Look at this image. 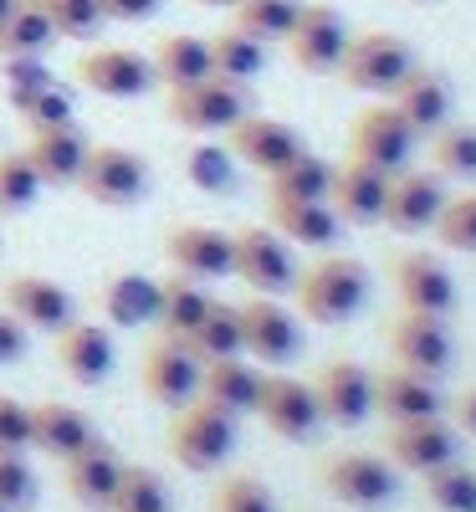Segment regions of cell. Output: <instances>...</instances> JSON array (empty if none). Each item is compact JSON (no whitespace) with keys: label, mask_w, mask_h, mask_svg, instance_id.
Wrapping results in <instances>:
<instances>
[{"label":"cell","mask_w":476,"mask_h":512,"mask_svg":"<svg viewBox=\"0 0 476 512\" xmlns=\"http://www.w3.org/2000/svg\"><path fill=\"white\" fill-rule=\"evenodd\" d=\"M292 292H297L302 318L333 328V323H349L369 303V272H364V262H354V256H323V262H313L308 272H297Z\"/></svg>","instance_id":"cell-1"},{"label":"cell","mask_w":476,"mask_h":512,"mask_svg":"<svg viewBox=\"0 0 476 512\" xmlns=\"http://www.w3.org/2000/svg\"><path fill=\"white\" fill-rule=\"evenodd\" d=\"M164 446L185 472H215V466L236 451V420L226 410H215L210 400H190L169 415Z\"/></svg>","instance_id":"cell-2"},{"label":"cell","mask_w":476,"mask_h":512,"mask_svg":"<svg viewBox=\"0 0 476 512\" xmlns=\"http://www.w3.org/2000/svg\"><path fill=\"white\" fill-rule=\"evenodd\" d=\"M318 482L333 502L343 507H359V512H379L395 502L400 477H395V461H384L374 451H333L318 466Z\"/></svg>","instance_id":"cell-3"},{"label":"cell","mask_w":476,"mask_h":512,"mask_svg":"<svg viewBox=\"0 0 476 512\" xmlns=\"http://www.w3.org/2000/svg\"><path fill=\"white\" fill-rule=\"evenodd\" d=\"M415 67V52H410V41L395 36V31H364V36H349V52H343L338 72L354 93H395L405 72Z\"/></svg>","instance_id":"cell-4"},{"label":"cell","mask_w":476,"mask_h":512,"mask_svg":"<svg viewBox=\"0 0 476 512\" xmlns=\"http://www.w3.org/2000/svg\"><path fill=\"white\" fill-rule=\"evenodd\" d=\"M149 159L123 149V144H93L88 159H82V175H77V190L88 195L93 205H108V210H123V205H139L149 195Z\"/></svg>","instance_id":"cell-5"},{"label":"cell","mask_w":476,"mask_h":512,"mask_svg":"<svg viewBox=\"0 0 476 512\" xmlns=\"http://www.w3.org/2000/svg\"><path fill=\"white\" fill-rule=\"evenodd\" d=\"M349 21H343L338 6H328V0H302V16L297 26L287 31V52L297 62V72L308 77H333L343 52H349Z\"/></svg>","instance_id":"cell-6"},{"label":"cell","mask_w":476,"mask_h":512,"mask_svg":"<svg viewBox=\"0 0 476 512\" xmlns=\"http://www.w3.org/2000/svg\"><path fill=\"white\" fill-rule=\"evenodd\" d=\"M420 134L405 123V113L395 103H374L354 118L349 128V159L359 164H374L384 169V175H400V169H410V154H415Z\"/></svg>","instance_id":"cell-7"},{"label":"cell","mask_w":476,"mask_h":512,"mask_svg":"<svg viewBox=\"0 0 476 512\" xmlns=\"http://www.w3.org/2000/svg\"><path fill=\"white\" fill-rule=\"evenodd\" d=\"M231 246H236V272L256 297H282L292 292L297 282V262H292V241L272 226H246V231H231Z\"/></svg>","instance_id":"cell-8"},{"label":"cell","mask_w":476,"mask_h":512,"mask_svg":"<svg viewBox=\"0 0 476 512\" xmlns=\"http://www.w3.org/2000/svg\"><path fill=\"white\" fill-rule=\"evenodd\" d=\"M384 456L395 461V472H436L446 461H461V431L446 415H420V420H395L384 431Z\"/></svg>","instance_id":"cell-9"},{"label":"cell","mask_w":476,"mask_h":512,"mask_svg":"<svg viewBox=\"0 0 476 512\" xmlns=\"http://www.w3.org/2000/svg\"><path fill=\"white\" fill-rule=\"evenodd\" d=\"M72 77H77L88 93L118 98V103L154 93V82H159V77H154V62H149L144 52H134V47H103V41L72 62Z\"/></svg>","instance_id":"cell-10"},{"label":"cell","mask_w":476,"mask_h":512,"mask_svg":"<svg viewBox=\"0 0 476 512\" xmlns=\"http://www.w3.org/2000/svg\"><path fill=\"white\" fill-rule=\"evenodd\" d=\"M262 425L277 441H313L323 431V410L308 379H292V374H262V395H256V410Z\"/></svg>","instance_id":"cell-11"},{"label":"cell","mask_w":476,"mask_h":512,"mask_svg":"<svg viewBox=\"0 0 476 512\" xmlns=\"http://www.w3.org/2000/svg\"><path fill=\"white\" fill-rule=\"evenodd\" d=\"M251 108H246V88L226 77H200L190 88H175L169 93V118H175L185 134H226L231 123H241Z\"/></svg>","instance_id":"cell-12"},{"label":"cell","mask_w":476,"mask_h":512,"mask_svg":"<svg viewBox=\"0 0 476 512\" xmlns=\"http://www.w3.org/2000/svg\"><path fill=\"white\" fill-rule=\"evenodd\" d=\"M200 374H205V359L185 338H159L144 354V390L164 410H180V405L200 400Z\"/></svg>","instance_id":"cell-13"},{"label":"cell","mask_w":476,"mask_h":512,"mask_svg":"<svg viewBox=\"0 0 476 512\" xmlns=\"http://www.w3.org/2000/svg\"><path fill=\"white\" fill-rule=\"evenodd\" d=\"M0 297H6V313L26 323V333H62L72 318H77V303L72 292L52 277H36V272H16L0 282Z\"/></svg>","instance_id":"cell-14"},{"label":"cell","mask_w":476,"mask_h":512,"mask_svg":"<svg viewBox=\"0 0 476 512\" xmlns=\"http://www.w3.org/2000/svg\"><path fill=\"white\" fill-rule=\"evenodd\" d=\"M308 384L318 395L323 425H364L374 415V374L359 359H333Z\"/></svg>","instance_id":"cell-15"},{"label":"cell","mask_w":476,"mask_h":512,"mask_svg":"<svg viewBox=\"0 0 476 512\" xmlns=\"http://www.w3.org/2000/svg\"><path fill=\"white\" fill-rule=\"evenodd\" d=\"M241 344H246V359L282 369L302 349V328L277 297H251V303H241Z\"/></svg>","instance_id":"cell-16"},{"label":"cell","mask_w":476,"mask_h":512,"mask_svg":"<svg viewBox=\"0 0 476 512\" xmlns=\"http://www.w3.org/2000/svg\"><path fill=\"white\" fill-rule=\"evenodd\" d=\"M389 354L400 369H415L425 379H441L456 359L451 349V328L446 318H425V313H400L389 323Z\"/></svg>","instance_id":"cell-17"},{"label":"cell","mask_w":476,"mask_h":512,"mask_svg":"<svg viewBox=\"0 0 476 512\" xmlns=\"http://www.w3.org/2000/svg\"><path fill=\"white\" fill-rule=\"evenodd\" d=\"M389 272H395V292H400L405 313H425V318H451L456 313V282L436 256L400 251L395 262H389Z\"/></svg>","instance_id":"cell-18"},{"label":"cell","mask_w":476,"mask_h":512,"mask_svg":"<svg viewBox=\"0 0 476 512\" xmlns=\"http://www.w3.org/2000/svg\"><path fill=\"white\" fill-rule=\"evenodd\" d=\"M123 456L98 436V441H88L77 456H67L62 461V482H67V497L77 502V507H88V512H108L113 507V492H118V482H123Z\"/></svg>","instance_id":"cell-19"},{"label":"cell","mask_w":476,"mask_h":512,"mask_svg":"<svg viewBox=\"0 0 476 512\" xmlns=\"http://www.w3.org/2000/svg\"><path fill=\"white\" fill-rule=\"evenodd\" d=\"M446 205V185L436 175H425V169H400V175H389V190H384V226L389 231H430Z\"/></svg>","instance_id":"cell-20"},{"label":"cell","mask_w":476,"mask_h":512,"mask_svg":"<svg viewBox=\"0 0 476 512\" xmlns=\"http://www.w3.org/2000/svg\"><path fill=\"white\" fill-rule=\"evenodd\" d=\"M226 139H231V154L251 169H262V175H277V169L287 159L302 154V134L292 123L282 118H267V113H246L241 123L226 128Z\"/></svg>","instance_id":"cell-21"},{"label":"cell","mask_w":476,"mask_h":512,"mask_svg":"<svg viewBox=\"0 0 476 512\" xmlns=\"http://www.w3.org/2000/svg\"><path fill=\"white\" fill-rule=\"evenodd\" d=\"M164 256L175 262V272H190L200 282H215V277H231L236 272V246H231V231H215V226H175L164 236Z\"/></svg>","instance_id":"cell-22"},{"label":"cell","mask_w":476,"mask_h":512,"mask_svg":"<svg viewBox=\"0 0 476 512\" xmlns=\"http://www.w3.org/2000/svg\"><path fill=\"white\" fill-rule=\"evenodd\" d=\"M389 103H395L400 113H405V123L415 128L420 139H430L441 123H451V103H456V93H451V77L441 72V67H410L405 72V82L395 93H389Z\"/></svg>","instance_id":"cell-23"},{"label":"cell","mask_w":476,"mask_h":512,"mask_svg":"<svg viewBox=\"0 0 476 512\" xmlns=\"http://www.w3.org/2000/svg\"><path fill=\"white\" fill-rule=\"evenodd\" d=\"M88 134L77 128V118L72 123H52V128H31V139H26V159H31V169L41 175V185H77V175H82V159H88Z\"/></svg>","instance_id":"cell-24"},{"label":"cell","mask_w":476,"mask_h":512,"mask_svg":"<svg viewBox=\"0 0 476 512\" xmlns=\"http://www.w3.org/2000/svg\"><path fill=\"white\" fill-rule=\"evenodd\" d=\"M384 190H389V175L374 164H333V190H328V205L338 210L343 226H374L384 216Z\"/></svg>","instance_id":"cell-25"},{"label":"cell","mask_w":476,"mask_h":512,"mask_svg":"<svg viewBox=\"0 0 476 512\" xmlns=\"http://www.w3.org/2000/svg\"><path fill=\"white\" fill-rule=\"evenodd\" d=\"M446 395L436 379H425L415 369H379L374 374V415H384L389 425L395 420H420V415H441Z\"/></svg>","instance_id":"cell-26"},{"label":"cell","mask_w":476,"mask_h":512,"mask_svg":"<svg viewBox=\"0 0 476 512\" xmlns=\"http://www.w3.org/2000/svg\"><path fill=\"white\" fill-rule=\"evenodd\" d=\"M57 364H62V374L72 379V384H103L108 374H113V364H118V354H113V333L108 328H98V323H82V318H72L62 333H57Z\"/></svg>","instance_id":"cell-27"},{"label":"cell","mask_w":476,"mask_h":512,"mask_svg":"<svg viewBox=\"0 0 476 512\" xmlns=\"http://www.w3.org/2000/svg\"><path fill=\"white\" fill-rule=\"evenodd\" d=\"M88 441H98L88 410H77V405H67V400H41V405H31V446H36L41 456L67 461V456H77Z\"/></svg>","instance_id":"cell-28"},{"label":"cell","mask_w":476,"mask_h":512,"mask_svg":"<svg viewBox=\"0 0 476 512\" xmlns=\"http://www.w3.org/2000/svg\"><path fill=\"white\" fill-rule=\"evenodd\" d=\"M256 395H262V369H256L246 354L236 359H215L200 374V400H210L215 410H226L231 420L256 410Z\"/></svg>","instance_id":"cell-29"},{"label":"cell","mask_w":476,"mask_h":512,"mask_svg":"<svg viewBox=\"0 0 476 512\" xmlns=\"http://www.w3.org/2000/svg\"><path fill=\"white\" fill-rule=\"evenodd\" d=\"M272 231H282L292 246L328 251L338 241L343 221L328 200H272Z\"/></svg>","instance_id":"cell-30"},{"label":"cell","mask_w":476,"mask_h":512,"mask_svg":"<svg viewBox=\"0 0 476 512\" xmlns=\"http://www.w3.org/2000/svg\"><path fill=\"white\" fill-rule=\"evenodd\" d=\"M103 313L113 328H144L159 323V282L144 272H113L103 282Z\"/></svg>","instance_id":"cell-31"},{"label":"cell","mask_w":476,"mask_h":512,"mask_svg":"<svg viewBox=\"0 0 476 512\" xmlns=\"http://www.w3.org/2000/svg\"><path fill=\"white\" fill-rule=\"evenodd\" d=\"M210 303H215V297L205 292L200 277L169 272V277L159 282V328H164V338H190L195 323L210 313Z\"/></svg>","instance_id":"cell-32"},{"label":"cell","mask_w":476,"mask_h":512,"mask_svg":"<svg viewBox=\"0 0 476 512\" xmlns=\"http://www.w3.org/2000/svg\"><path fill=\"white\" fill-rule=\"evenodd\" d=\"M57 41V26L41 0H16V11L0 26V62H36Z\"/></svg>","instance_id":"cell-33"},{"label":"cell","mask_w":476,"mask_h":512,"mask_svg":"<svg viewBox=\"0 0 476 512\" xmlns=\"http://www.w3.org/2000/svg\"><path fill=\"white\" fill-rule=\"evenodd\" d=\"M154 77L164 82L169 93L175 88H190V82L210 77V47H205V36H190V31H169L159 36V47H154Z\"/></svg>","instance_id":"cell-34"},{"label":"cell","mask_w":476,"mask_h":512,"mask_svg":"<svg viewBox=\"0 0 476 512\" xmlns=\"http://www.w3.org/2000/svg\"><path fill=\"white\" fill-rule=\"evenodd\" d=\"M205 47H210V72L226 77V82H236V88H246V82L262 77V67H267V47H262L256 36L236 31V26L205 36Z\"/></svg>","instance_id":"cell-35"},{"label":"cell","mask_w":476,"mask_h":512,"mask_svg":"<svg viewBox=\"0 0 476 512\" xmlns=\"http://www.w3.org/2000/svg\"><path fill=\"white\" fill-rule=\"evenodd\" d=\"M11 108L21 113L26 128H52V123H72V93L52 77H31V82H11Z\"/></svg>","instance_id":"cell-36"},{"label":"cell","mask_w":476,"mask_h":512,"mask_svg":"<svg viewBox=\"0 0 476 512\" xmlns=\"http://www.w3.org/2000/svg\"><path fill=\"white\" fill-rule=\"evenodd\" d=\"M272 200H328L333 190V164L313 149H302L297 159H287L277 175H267Z\"/></svg>","instance_id":"cell-37"},{"label":"cell","mask_w":476,"mask_h":512,"mask_svg":"<svg viewBox=\"0 0 476 512\" xmlns=\"http://www.w3.org/2000/svg\"><path fill=\"white\" fill-rule=\"evenodd\" d=\"M302 16V0H236L231 6V26L256 36L262 47H277V41H287V31L297 26Z\"/></svg>","instance_id":"cell-38"},{"label":"cell","mask_w":476,"mask_h":512,"mask_svg":"<svg viewBox=\"0 0 476 512\" xmlns=\"http://www.w3.org/2000/svg\"><path fill=\"white\" fill-rule=\"evenodd\" d=\"M185 344H190L205 364L246 354V344H241V308H231V303H210V313L195 323V333L185 338Z\"/></svg>","instance_id":"cell-39"},{"label":"cell","mask_w":476,"mask_h":512,"mask_svg":"<svg viewBox=\"0 0 476 512\" xmlns=\"http://www.w3.org/2000/svg\"><path fill=\"white\" fill-rule=\"evenodd\" d=\"M430 159L451 180H476V123H441L430 134Z\"/></svg>","instance_id":"cell-40"},{"label":"cell","mask_w":476,"mask_h":512,"mask_svg":"<svg viewBox=\"0 0 476 512\" xmlns=\"http://www.w3.org/2000/svg\"><path fill=\"white\" fill-rule=\"evenodd\" d=\"M41 175L31 169L26 149H6L0 154V216H21V210H31L41 200Z\"/></svg>","instance_id":"cell-41"},{"label":"cell","mask_w":476,"mask_h":512,"mask_svg":"<svg viewBox=\"0 0 476 512\" xmlns=\"http://www.w3.org/2000/svg\"><path fill=\"white\" fill-rule=\"evenodd\" d=\"M108 512H169V487H164V477L149 472V466H123V482H118Z\"/></svg>","instance_id":"cell-42"},{"label":"cell","mask_w":476,"mask_h":512,"mask_svg":"<svg viewBox=\"0 0 476 512\" xmlns=\"http://www.w3.org/2000/svg\"><path fill=\"white\" fill-rule=\"evenodd\" d=\"M425 492L441 512H476V472L461 461H446L436 472H425Z\"/></svg>","instance_id":"cell-43"},{"label":"cell","mask_w":476,"mask_h":512,"mask_svg":"<svg viewBox=\"0 0 476 512\" xmlns=\"http://www.w3.org/2000/svg\"><path fill=\"white\" fill-rule=\"evenodd\" d=\"M430 231H436V241H441L446 251H476V190L446 200Z\"/></svg>","instance_id":"cell-44"},{"label":"cell","mask_w":476,"mask_h":512,"mask_svg":"<svg viewBox=\"0 0 476 512\" xmlns=\"http://www.w3.org/2000/svg\"><path fill=\"white\" fill-rule=\"evenodd\" d=\"M41 6H47L57 36H67V41H93L103 31V21H108L103 0H41Z\"/></svg>","instance_id":"cell-45"},{"label":"cell","mask_w":476,"mask_h":512,"mask_svg":"<svg viewBox=\"0 0 476 512\" xmlns=\"http://www.w3.org/2000/svg\"><path fill=\"white\" fill-rule=\"evenodd\" d=\"M210 512H277V497L256 477L236 472V477H226L221 487L210 492Z\"/></svg>","instance_id":"cell-46"},{"label":"cell","mask_w":476,"mask_h":512,"mask_svg":"<svg viewBox=\"0 0 476 512\" xmlns=\"http://www.w3.org/2000/svg\"><path fill=\"white\" fill-rule=\"evenodd\" d=\"M36 502V472L26 451H0V507L6 512H31Z\"/></svg>","instance_id":"cell-47"},{"label":"cell","mask_w":476,"mask_h":512,"mask_svg":"<svg viewBox=\"0 0 476 512\" xmlns=\"http://www.w3.org/2000/svg\"><path fill=\"white\" fill-rule=\"evenodd\" d=\"M0 451H31V405L0 395Z\"/></svg>","instance_id":"cell-48"},{"label":"cell","mask_w":476,"mask_h":512,"mask_svg":"<svg viewBox=\"0 0 476 512\" xmlns=\"http://www.w3.org/2000/svg\"><path fill=\"white\" fill-rule=\"evenodd\" d=\"M190 175H195L200 190H231V185H236V169H231V159H226L221 149H200V154L190 159Z\"/></svg>","instance_id":"cell-49"},{"label":"cell","mask_w":476,"mask_h":512,"mask_svg":"<svg viewBox=\"0 0 476 512\" xmlns=\"http://www.w3.org/2000/svg\"><path fill=\"white\" fill-rule=\"evenodd\" d=\"M21 359H26V323L0 308V369L21 364Z\"/></svg>","instance_id":"cell-50"},{"label":"cell","mask_w":476,"mask_h":512,"mask_svg":"<svg viewBox=\"0 0 476 512\" xmlns=\"http://www.w3.org/2000/svg\"><path fill=\"white\" fill-rule=\"evenodd\" d=\"M159 6L164 0H103V16L108 21H149V16H159Z\"/></svg>","instance_id":"cell-51"},{"label":"cell","mask_w":476,"mask_h":512,"mask_svg":"<svg viewBox=\"0 0 476 512\" xmlns=\"http://www.w3.org/2000/svg\"><path fill=\"white\" fill-rule=\"evenodd\" d=\"M451 415H456V431L461 436H476V384H466V390L451 400Z\"/></svg>","instance_id":"cell-52"},{"label":"cell","mask_w":476,"mask_h":512,"mask_svg":"<svg viewBox=\"0 0 476 512\" xmlns=\"http://www.w3.org/2000/svg\"><path fill=\"white\" fill-rule=\"evenodd\" d=\"M195 6H210V11H231L236 0H195Z\"/></svg>","instance_id":"cell-53"},{"label":"cell","mask_w":476,"mask_h":512,"mask_svg":"<svg viewBox=\"0 0 476 512\" xmlns=\"http://www.w3.org/2000/svg\"><path fill=\"white\" fill-rule=\"evenodd\" d=\"M16 11V0H0V26H6V16Z\"/></svg>","instance_id":"cell-54"},{"label":"cell","mask_w":476,"mask_h":512,"mask_svg":"<svg viewBox=\"0 0 476 512\" xmlns=\"http://www.w3.org/2000/svg\"><path fill=\"white\" fill-rule=\"evenodd\" d=\"M410 6H420V0H410Z\"/></svg>","instance_id":"cell-55"},{"label":"cell","mask_w":476,"mask_h":512,"mask_svg":"<svg viewBox=\"0 0 476 512\" xmlns=\"http://www.w3.org/2000/svg\"><path fill=\"white\" fill-rule=\"evenodd\" d=\"M0 512H6V507H0Z\"/></svg>","instance_id":"cell-56"}]
</instances>
